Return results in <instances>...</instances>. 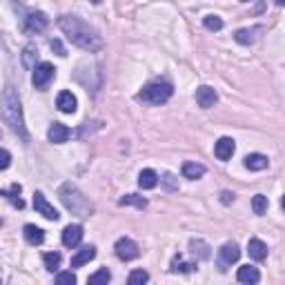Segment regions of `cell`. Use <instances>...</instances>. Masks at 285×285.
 <instances>
[{"label":"cell","instance_id":"1","mask_svg":"<svg viewBox=\"0 0 285 285\" xmlns=\"http://www.w3.org/2000/svg\"><path fill=\"white\" fill-rule=\"evenodd\" d=\"M58 27L63 29V33L76 45V47L85 49V52H98V49H103V38H100V33L94 29V27H89L85 20L76 18V16H60Z\"/></svg>","mask_w":285,"mask_h":285},{"label":"cell","instance_id":"2","mask_svg":"<svg viewBox=\"0 0 285 285\" xmlns=\"http://www.w3.org/2000/svg\"><path fill=\"white\" fill-rule=\"evenodd\" d=\"M0 114H3L5 123L11 127V132L18 134L25 143H29V132H27V127H25V118H22L20 98L11 85L5 87L3 96H0Z\"/></svg>","mask_w":285,"mask_h":285},{"label":"cell","instance_id":"3","mask_svg":"<svg viewBox=\"0 0 285 285\" xmlns=\"http://www.w3.org/2000/svg\"><path fill=\"white\" fill-rule=\"evenodd\" d=\"M58 196H60V200H63L65 208L69 212H74L76 216H89L92 214V205H89V200L78 192V187L74 185V183H65V185L60 187Z\"/></svg>","mask_w":285,"mask_h":285},{"label":"cell","instance_id":"4","mask_svg":"<svg viewBox=\"0 0 285 285\" xmlns=\"http://www.w3.org/2000/svg\"><path fill=\"white\" fill-rule=\"evenodd\" d=\"M172 94H174V87H172V83L167 80H154V83H147L141 92H138V100H143V103L147 105H163L167 100L172 98Z\"/></svg>","mask_w":285,"mask_h":285},{"label":"cell","instance_id":"5","mask_svg":"<svg viewBox=\"0 0 285 285\" xmlns=\"http://www.w3.org/2000/svg\"><path fill=\"white\" fill-rule=\"evenodd\" d=\"M47 25H49V18L43 11H27V16L22 18V27L29 33H40L47 29Z\"/></svg>","mask_w":285,"mask_h":285},{"label":"cell","instance_id":"6","mask_svg":"<svg viewBox=\"0 0 285 285\" xmlns=\"http://www.w3.org/2000/svg\"><path fill=\"white\" fill-rule=\"evenodd\" d=\"M114 250H116V256H118L120 261H134L138 254V245L132 241V238H127V236H123V238H118L116 241V245H114Z\"/></svg>","mask_w":285,"mask_h":285},{"label":"cell","instance_id":"7","mask_svg":"<svg viewBox=\"0 0 285 285\" xmlns=\"http://www.w3.org/2000/svg\"><path fill=\"white\" fill-rule=\"evenodd\" d=\"M54 74H56V69H54L52 63H40V65H36V69H33V78H31L33 87H38V89L47 87L49 80L54 78Z\"/></svg>","mask_w":285,"mask_h":285},{"label":"cell","instance_id":"8","mask_svg":"<svg viewBox=\"0 0 285 285\" xmlns=\"http://www.w3.org/2000/svg\"><path fill=\"white\" fill-rule=\"evenodd\" d=\"M238 256H241V250H238L236 243H225L223 248L219 250V265L221 270H227L232 263H236Z\"/></svg>","mask_w":285,"mask_h":285},{"label":"cell","instance_id":"9","mask_svg":"<svg viewBox=\"0 0 285 285\" xmlns=\"http://www.w3.org/2000/svg\"><path fill=\"white\" fill-rule=\"evenodd\" d=\"M33 208H36L38 214H43L47 221H58V219H60L58 210H56L54 205H49V203H47V198H45L40 192L33 194Z\"/></svg>","mask_w":285,"mask_h":285},{"label":"cell","instance_id":"10","mask_svg":"<svg viewBox=\"0 0 285 285\" xmlns=\"http://www.w3.org/2000/svg\"><path fill=\"white\" fill-rule=\"evenodd\" d=\"M216 100H219V94H216V89H214V87L203 85V87H198V89H196V103H198V107L210 109V107H214Z\"/></svg>","mask_w":285,"mask_h":285},{"label":"cell","instance_id":"11","mask_svg":"<svg viewBox=\"0 0 285 285\" xmlns=\"http://www.w3.org/2000/svg\"><path fill=\"white\" fill-rule=\"evenodd\" d=\"M234 152H236V145H234V141H232L230 136L219 138V143L214 145V156L219 160H230L232 156H234Z\"/></svg>","mask_w":285,"mask_h":285},{"label":"cell","instance_id":"12","mask_svg":"<svg viewBox=\"0 0 285 285\" xmlns=\"http://www.w3.org/2000/svg\"><path fill=\"white\" fill-rule=\"evenodd\" d=\"M56 107L63 111V114H74L78 109V100L71 92H60L58 98H56Z\"/></svg>","mask_w":285,"mask_h":285},{"label":"cell","instance_id":"13","mask_svg":"<svg viewBox=\"0 0 285 285\" xmlns=\"http://www.w3.org/2000/svg\"><path fill=\"white\" fill-rule=\"evenodd\" d=\"M83 241V227L80 225H67L63 230V245L65 248H76Z\"/></svg>","mask_w":285,"mask_h":285},{"label":"cell","instance_id":"14","mask_svg":"<svg viewBox=\"0 0 285 285\" xmlns=\"http://www.w3.org/2000/svg\"><path fill=\"white\" fill-rule=\"evenodd\" d=\"M69 127L67 125H63V123H52L49 125V130H47V138L52 143H56V145H60V143H65L67 138H69Z\"/></svg>","mask_w":285,"mask_h":285},{"label":"cell","instance_id":"15","mask_svg":"<svg viewBox=\"0 0 285 285\" xmlns=\"http://www.w3.org/2000/svg\"><path fill=\"white\" fill-rule=\"evenodd\" d=\"M248 254L254 261H265L267 259V245L261 238H250L248 243Z\"/></svg>","mask_w":285,"mask_h":285},{"label":"cell","instance_id":"16","mask_svg":"<svg viewBox=\"0 0 285 285\" xmlns=\"http://www.w3.org/2000/svg\"><path fill=\"white\" fill-rule=\"evenodd\" d=\"M96 256V248L94 245H85L83 250H78V252L71 256V267H80V265H85L89 263V261Z\"/></svg>","mask_w":285,"mask_h":285},{"label":"cell","instance_id":"17","mask_svg":"<svg viewBox=\"0 0 285 285\" xmlns=\"http://www.w3.org/2000/svg\"><path fill=\"white\" fill-rule=\"evenodd\" d=\"M259 33H263V27H252V29H238L234 33V38H236V43L241 45H252L259 40Z\"/></svg>","mask_w":285,"mask_h":285},{"label":"cell","instance_id":"18","mask_svg":"<svg viewBox=\"0 0 285 285\" xmlns=\"http://www.w3.org/2000/svg\"><path fill=\"white\" fill-rule=\"evenodd\" d=\"M236 278L241 283H248V285H254V283H259L261 281V274H259V270L252 265H243V267H238V274Z\"/></svg>","mask_w":285,"mask_h":285},{"label":"cell","instance_id":"19","mask_svg":"<svg viewBox=\"0 0 285 285\" xmlns=\"http://www.w3.org/2000/svg\"><path fill=\"white\" fill-rule=\"evenodd\" d=\"M267 165H270V160H267V156H263V154H248L245 156V167L252 170V172H261V170H265Z\"/></svg>","mask_w":285,"mask_h":285},{"label":"cell","instance_id":"20","mask_svg":"<svg viewBox=\"0 0 285 285\" xmlns=\"http://www.w3.org/2000/svg\"><path fill=\"white\" fill-rule=\"evenodd\" d=\"M20 192H22V187L18 185V183H14L9 192H5V189H0V196H5L7 200H11V205H14V208L22 210V208H25V200L20 198Z\"/></svg>","mask_w":285,"mask_h":285},{"label":"cell","instance_id":"21","mask_svg":"<svg viewBox=\"0 0 285 285\" xmlns=\"http://www.w3.org/2000/svg\"><path fill=\"white\" fill-rule=\"evenodd\" d=\"M22 234H25V238H27V243L29 245H40L45 241V232L38 225H31V223L29 225H25V232Z\"/></svg>","mask_w":285,"mask_h":285},{"label":"cell","instance_id":"22","mask_svg":"<svg viewBox=\"0 0 285 285\" xmlns=\"http://www.w3.org/2000/svg\"><path fill=\"white\" fill-rule=\"evenodd\" d=\"M138 185L143 189H154L158 185V174H156L154 170H143L141 174H138Z\"/></svg>","mask_w":285,"mask_h":285},{"label":"cell","instance_id":"23","mask_svg":"<svg viewBox=\"0 0 285 285\" xmlns=\"http://www.w3.org/2000/svg\"><path fill=\"white\" fill-rule=\"evenodd\" d=\"M183 176L189 178V181H196V178H200L205 174V165L200 163H183Z\"/></svg>","mask_w":285,"mask_h":285},{"label":"cell","instance_id":"24","mask_svg":"<svg viewBox=\"0 0 285 285\" xmlns=\"http://www.w3.org/2000/svg\"><path fill=\"white\" fill-rule=\"evenodd\" d=\"M36 60H38L36 45H27V47L22 49V65H25L27 69H36Z\"/></svg>","mask_w":285,"mask_h":285},{"label":"cell","instance_id":"25","mask_svg":"<svg viewBox=\"0 0 285 285\" xmlns=\"http://www.w3.org/2000/svg\"><path fill=\"white\" fill-rule=\"evenodd\" d=\"M43 261H45V267H47V272H58L63 256H60L58 252H47V254L43 256Z\"/></svg>","mask_w":285,"mask_h":285},{"label":"cell","instance_id":"26","mask_svg":"<svg viewBox=\"0 0 285 285\" xmlns=\"http://www.w3.org/2000/svg\"><path fill=\"white\" fill-rule=\"evenodd\" d=\"M111 281V274H109V270L105 267V270H98L96 274H92L87 278V283L89 285H107Z\"/></svg>","mask_w":285,"mask_h":285},{"label":"cell","instance_id":"27","mask_svg":"<svg viewBox=\"0 0 285 285\" xmlns=\"http://www.w3.org/2000/svg\"><path fill=\"white\" fill-rule=\"evenodd\" d=\"M118 203L120 205H134V208H138V210L147 208V200H145L143 196H136V194H127V196H123Z\"/></svg>","mask_w":285,"mask_h":285},{"label":"cell","instance_id":"28","mask_svg":"<svg viewBox=\"0 0 285 285\" xmlns=\"http://www.w3.org/2000/svg\"><path fill=\"white\" fill-rule=\"evenodd\" d=\"M189 248H192V254H198V259L200 261H205V259H210V248H208V243H203V241H192L189 243Z\"/></svg>","mask_w":285,"mask_h":285},{"label":"cell","instance_id":"29","mask_svg":"<svg viewBox=\"0 0 285 285\" xmlns=\"http://www.w3.org/2000/svg\"><path fill=\"white\" fill-rule=\"evenodd\" d=\"M194 267H196V265H194V263H185L181 254H176L174 259H172V272H192Z\"/></svg>","mask_w":285,"mask_h":285},{"label":"cell","instance_id":"30","mask_svg":"<svg viewBox=\"0 0 285 285\" xmlns=\"http://www.w3.org/2000/svg\"><path fill=\"white\" fill-rule=\"evenodd\" d=\"M203 25H205V29H210V31H221L223 29V18L210 14V16H205L203 18Z\"/></svg>","mask_w":285,"mask_h":285},{"label":"cell","instance_id":"31","mask_svg":"<svg viewBox=\"0 0 285 285\" xmlns=\"http://www.w3.org/2000/svg\"><path fill=\"white\" fill-rule=\"evenodd\" d=\"M252 210L254 214H265L267 212V196H263V194H256V196L252 198Z\"/></svg>","mask_w":285,"mask_h":285},{"label":"cell","instance_id":"32","mask_svg":"<svg viewBox=\"0 0 285 285\" xmlns=\"http://www.w3.org/2000/svg\"><path fill=\"white\" fill-rule=\"evenodd\" d=\"M147 281H149V274L145 270H134L132 274L127 276V283H130V285H143Z\"/></svg>","mask_w":285,"mask_h":285},{"label":"cell","instance_id":"33","mask_svg":"<svg viewBox=\"0 0 285 285\" xmlns=\"http://www.w3.org/2000/svg\"><path fill=\"white\" fill-rule=\"evenodd\" d=\"M76 281L78 278H76L74 272H60V274L56 276V283L58 285H76Z\"/></svg>","mask_w":285,"mask_h":285},{"label":"cell","instance_id":"34","mask_svg":"<svg viewBox=\"0 0 285 285\" xmlns=\"http://www.w3.org/2000/svg\"><path fill=\"white\" fill-rule=\"evenodd\" d=\"M11 165V154L7 149H0V170H7Z\"/></svg>","mask_w":285,"mask_h":285},{"label":"cell","instance_id":"35","mask_svg":"<svg viewBox=\"0 0 285 285\" xmlns=\"http://www.w3.org/2000/svg\"><path fill=\"white\" fill-rule=\"evenodd\" d=\"M49 47H52L54 52L60 56V58H65V56H67V49L63 47V43H60V40H49Z\"/></svg>","mask_w":285,"mask_h":285},{"label":"cell","instance_id":"36","mask_svg":"<svg viewBox=\"0 0 285 285\" xmlns=\"http://www.w3.org/2000/svg\"><path fill=\"white\" fill-rule=\"evenodd\" d=\"M160 181L165 183V187L170 189V192H174V189H176V178H174V174H165Z\"/></svg>","mask_w":285,"mask_h":285},{"label":"cell","instance_id":"37","mask_svg":"<svg viewBox=\"0 0 285 285\" xmlns=\"http://www.w3.org/2000/svg\"><path fill=\"white\" fill-rule=\"evenodd\" d=\"M221 200H223L225 205H230V203H234V194H232V192H223V194H221Z\"/></svg>","mask_w":285,"mask_h":285},{"label":"cell","instance_id":"38","mask_svg":"<svg viewBox=\"0 0 285 285\" xmlns=\"http://www.w3.org/2000/svg\"><path fill=\"white\" fill-rule=\"evenodd\" d=\"M274 3L278 5V7H283V5H285V0H274Z\"/></svg>","mask_w":285,"mask_h":285},{"label":"cell","instance_id":"39","mask_svg":"<svg viewBox=\"0 0 285 285\" xmlns=\"http://www.w3.org/2000/svg\"><path fill=\"white\" fill-rule=\"evenodd\" d=\"M92 3H94V5H98V3H100V0H92Z\"/></svg>","mask_w":285,"mask_h":285}]
</instances>
